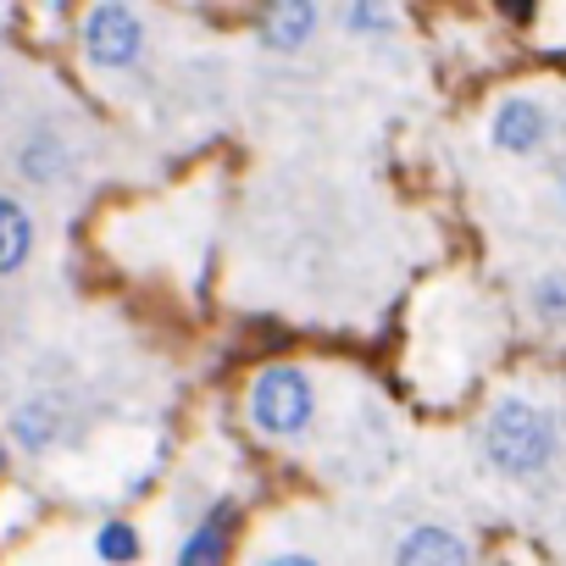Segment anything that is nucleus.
<instances>
[{
    "mask_svg": "<svg viewBox=\"0 0 566 566\" xmlns=\"http://www.w3.org/2000/svg\"><path fill=\"white\" fill-rule=\"evenodd\" d=\"M555 422L527 400H500L483 422V455L500 478H538L555 461Z\"/></svg>",
    "mask_w": 566,
    "mask_h": 566,
    "instance_id": "obj_1",
    "label": "nucleus"
},
{
    "mask_svg": "<svg viewBox=\"0 0 566 566\" xmlns=\"http://www.w3.org/2000/svg\"><path fill=\"white\" fill-rule=\"evenodd\" d=\"M312 411H317V389L301 367L277 361V367H261L255 384H250V422L266 433V439H295L312 428Z\"/></svg>",
    "mask_w": 566,
    "mask_h": 566,
    "instance_id": "obj_2",
    "label": "nucleus"
},
{
    "mask_svg": "<svg viewBox=\"0 0 566 566\" xmlns=\"http://www.w3.org/2000/svg\"><path fill=\"white\" fill-rule=\"evenodd\" d=\"M84 56L106 73H123L145 56V23L128 7H95L84 18Z\"/></svg>",
    "mask_w": 566,
    "mask_h": 566,
    "instance_id": "obj_3",
    "label": "nucleus"
},
{
    "mask_svg": "<svg viewBox=\"0 0 566 566\" xmlns=\"http://www.w3.org/2000/svg\"><path fill=\"white\" fill-rule=\"evenodd\" d=\"M544 139H549V112H544V101H533V95L500 101V112H494V145H500V150L533 156Z\"/></svg>",
    "mask_w": 566,
    "mask_h": 566,
    "instance_id": "obj_4",
    "label": "nucleus"
},
{
    "mask_svg": "<svg viewBox=\"0 0 566 566\" xmlns=\"http://www.w3.org/2000/svg\"><path fill=\"white\" fill-rule=\"evenodd\" d=\"M395 566H472V555H467V544L450 533V527H411L406 538H400V549H395Z\"/></svg>",
    "mask_w": 566,
    "mask_h": 566,
    "instance_id": "obj_5",
    "label": "nucleus"
},
{
    "mask_svg": "<svg viewBox=\"0 0 566 566\" xmlns=\"http://www.w3.org/2000/svg\"><path fill=\"white\" fill-rule=\"evenodd\" d=\"M228 533H233V505H217V511L178 544V560H172V566H222V560H228Z\"/></svg>",
    "mask_w": 566,
    "mask_h": 566,
    "instance_id": "obj_6",
    "label": "nucleus"
},
{
    "mask_svg": "<svg viewBox=\"0 0 566 566\" xmlns=\"http://www.w3.org/2000/svg\"><path fill=\"white\" fill-rule=\"evenodd\" d=\"M312 34H317V7H301V0H283L261 18V45L272 51H301Z\"/></svg>",
    "mask_w": 566,
    "mask_h": 566,
    "instance_id": "obj_7",
    "label": "nucleus"
},
{
    "mask_svg": "<svg viewBox=\"0 0 566 566\" xmlns=\"http://www.w3.org/2000/svg\"><path fill=\"white\" fill-rule=\"evenodd\" d=\"M62 422H67L62 400H29V406L12 417V439H18L29 455H40V450H51V444L62 439Z\"/></svg>",
    "mask_w": 566,
    "mask_h": 566,
    "instance_id": "obj_8",
    "label": "nucleus"
},
{
    "mask_svg": "<svg viewBox=\"0 0 566 566\" xmlns=\"http://www.w3.org/2000/svg\"><path fill=\"white\" fill-rule=\"evenodd\" d=\"M34 250V217L12 200V195H0V277L18 272Z\"/></svg>",
    "mask_w": 566,
    "mask_h": 566,
    "instance_id": "obj_9",
    "label": "nucleus"
},
{
    "mask_svg": "<svg viewBox=\"0 0 566 566\" xmlns=\"http://www.w3.org/2000/svg\"><path fill=\"white\" fill-rule=\"evenodd\" d=\"M18 172H23L29 184H56V178L67 172V145H62L56 134L29 139V145L18 150Z\"/></svg>",
    "mask_w": 566,
    "mask_h": 566,
    "instance_id": "obj_10",
    "label": "nucleus"
},
{
    "mask_svg": "<svg viewBox=\"0 0 566 566\" xmlns=\"http://www.w3.org/2000/svg\"><path fill=\"white\" fill-rule=\"evenodd\" d=\"M95 549H101V560L128 566V560H139V533H134L128 522H106V527L95 533Z\"/></svg>",
    "mask_w": 566,
    "mask_h": 566,
    "instance_id": "obj_11",
    "label": "nucleus"
},
{
    "mask_svg": "<svg viewBox=\"0 0 566 566\" xmlns=\"http://www.w3.org/2000/svg\"><path fill=\"white\" fill-rule=\"evenodd\" d=\"M533 306H538V317H549V323H566V272H544V277H538Z\"/></svg>",
    "mask_w": 566,
    "mask_h": 566,
    "instance_id": "obj_12",
    "label": "nucleus"
},
{
    "mask_svg": "<svg viewBox=\"0 0 566 566\" xmlns=\"http://www.w3.org/2000/svg\"><path fill=\"white\" fill-rule=\"evenodd\" d=\"M345 29L350 34H389L395 29V12L389 7H345Z\"/></svg>",
    "mask_w": 566,
    "mask_h": 566,
    "instance_id": "obj_13",
    "label": "nucleus"
},
{
    "mask_svg": "<svg viewBox=\"0 0 566 566\" xmlns=\"http://www.w3.org/2000/svg\"><path fill=\"white\" fill-rule=\"evenodd\" d=\"M266 566H317V560H312V555H295V549H290V555H272Z\"/></svg>",
    "mask_w": 566,
    "mask_h": 566,
    "instance_id": "obj_14",
    "label": "nucleus"
}]
</instances>
